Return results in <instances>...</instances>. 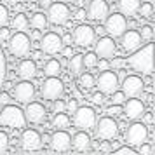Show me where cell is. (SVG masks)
Wrapping results in <instances>:
<instances>
[{"label":"cell","mask_w":155,"mask_h":155,"mask_svg":"<svg viewBox=\"0 0 155 155\" xmlns=\"http://www.w3.org/2000/svg\"><path fill=\"white\" fill-rule=\"evenodd\" d=\"M140 4H141V0H119L120 14L127 16V18H134V16H138Z\"/></svg>","instance_id":"24"},{"label":"cell","mask_w":155,"mask_h":155,"mask_svg":"<svg viewBox=\"0 0 155 155\" xmlns=\"http://www.w3.org/2000/svg\"><path fill=\"white\" fill-rule=\"evenodd\" d=\"M40 94L42 99L54 101L64 94V82L59 77H47L40 85Z\"/></svg>","instance_id":"4"},{"label":"cell","mask_w":155,"mask_h":155,"mask_svg":"<svg viewBox=\"0 0 155 155\" xmlns=\"http://www.w3.org/2000/svg\"><path fill=\"white\" fill-rule=\"evenodd\" d=\"M141 2H148V0H141Z\"/></svg>","instance_id":"62"},{"label":"cell","mask_w":155,"mask_h":155,"mask_svg":"<svg viewBox=\"0 0 155 155\" xmlns=\"http://www.w3.org/2000/svg\"><path fill=\"white\" fill-rule=\"evenodd\" d=\"M45 108H44L42 103L38 101H30L26 103V110H25V117H26V122L30 124H42L45 120Z\"/></svg>","instance_id":"20"},{"label":"cell","mask_w":155,"mask_h":155,"mask_svg":"<svg viewBox=\"0 0 155 155\" xmlns=\"http://www.w3.org/2000/svg\"><path fill=\"white\" fill-rule=\"evenodd\" d=\"M61 42H63V45H71V42H73L71 33H64V35L61 37Z\"/></svg>","instance_id":"51"},{"label":"cell","mask_w":155,"mask_h":155,"mask_svg":"<svg viewBox=\"0 0 155 155\" xmlns=\"http://www.w3.org/2000/svg\"><path fill=\"white\" fill-rule=\"evenodd\" d=\"M141 37L138 33V30H126L122 35H120V44H122V49L126 52H133L138 47H141Z\"/></svg>","instance_id":"21"},{"label":"cell","mask_w":155,"mask_h":155,"mask_svg":"<svg viewBox=\"0 0 155 155\" xmlns=\"http://www.w3.org/2000/svg\"><path fill=\"white\" fill-rule=\"evenodd\" d=\"M77 106H78V103H77V99H68V103H64V110L68 113H73L75 110H77Z\"/></svg>","instance_id":"43"},{"label":"cell","mask_w":155,"mask_h":155,"mask_svg":"<svg viewBox=\"0 0 155 155\" xmlns=\"http://www.w3.org/2000/svg\"><path fill=\"white\" fill-rule=\"evenodd\" d=\"M127 30V19L126 16L119 14V12H113V14H108L105 19V31L112 38H117L120 37L124 31Z\"/></svg>","instance_id":"9"},{"label":"cell","mask_w":155,"mask_h":155,"mask_svg":"<svg viewBox=\"0 0 155 155\" xmlns=\"http://www.w3.org/2000/svg\"><path fill=\"white\" fill-rule=\"evenodd\" d=\"M71 38L78 47H89L96 40V30L89 26V25H78L77 28L73 30Z\"/></svg>","instance_id":"11"},{"label":"cell","mask_w":155,"mask_h":155,"mask_svg":"<svg viewBox=\"0 0 155 155\" xmlns=\"http://www.w3.org/2000/svg\"><path fill=\"white\" fill-rule=\"evenodd\" d=\"M138 148H140V153L141 155H152V150H153V147H152V145H148L147 141H145V143H141Z\"/></svg>","instance_id":"44"},{"label":"cell","mask_w":155,"mask_h":155,"mask_svg":"<svg viewBox=\"0 0 155 155\" xmlns=\"http://www.w3.org/2000/svg\"><path fill=\"white\" fill-rule=\"evenodd\" d=\"M31 49V40L25 31H16L9 37V51L14 58H26Z\"/></svg>","instance_id":"3"},{"label":"cell","mask_w":155,"mask_h":155,"mask_svg":"<svg viewBox=\"0 0 155 155\" xmlns=\"http://www.w3.org/2000/svg\"><path fill=\"white\" fill-rule=\"evenodd\" d=\"M108 14H110V7H108L106 0H91V4L87 7V18L91 21L103 23Z\"/></svg>","instance_id":"13"},{"label":"cell","mask_w":155,"mask_h":155,"mask_svg":"<svg viewBox=\"0 0 155 155\" xmlns=\"http://www.w3.org/2000/svg\"><path fill=\"white\" fill-rule=\"evenodd\" d=\"M47 11V19H49L52 25H56V26H61L64 23H68L70 19V7H68V4H64V2H52Z\"/></svg>","instance_id":"8"},{"label":"cell","mask_w":155,"mask_h":155,"mask_svg":"<svg viewBox=\"0 0 155 155\" xmlns=\"http://www.w3.org/2000/svg\"><path fill=\"white\" fill-rule=\"evenodd\" d=\"M82 63H84V68H96V63H98L96 52H85V56H82Z\"/></svg>","instance_id":"33"},{"label":"cell","mask_w":155,"mask_h":155,"mask_svg":"<svg viewBox=\"0 0 155 155\" xmlns=\"http://www.w3.org/2000/svg\"><path fill=\"white\" fill-rule=\"evenodd\" d=\"M106 115H108V117H113V119L119 117V115H122V105H113L112 103V105L106 108Z\"/></svg>","instance_id":"38"},{"label":"cell","mask_w":155,"mask_h":155,"mask_svg":"<svg viewBox=\"0 0 155 155\" xmlns=\"http://www.w3.org/2000/svg\"><path fill=\"white\" fill-rule=\"evenodd\" d=\"M7 150H9V136H7V133L0 131V155L5 153Z\"/></svg>","instance_id":"37"},{"label":"cell","mask_w":155,"mask_h":155,"mask_svg":"<svg viewBox=\"0 0 155 155\" xmlns=\"http://www.w3.org/2000/svg\"><path fill=\"white\" fill-rule=\"evenodd\" d=\"M64 4H77L78 0H63Z\"/></svg>","instance_id":"60"},{"label":"cell","mask_w":155,"mask_h":155,"mask_svg":"<svg viewBox=\"0 0 155 155\" xmlns=\"http://www.w3.org/2000/svg\"><path fill=\"white\" fill-rule=\"evenodd\" d=\"M12 92H14V98L18 99L19 103L26 105V103H30L31 99L35 98V85L31 84V80H25V78H23L21 82H18V84L14 85Z\"/></svg>","instance_id":"16"},{"label":"cell","mask_w":155,"mask_h":155,"mask_svg":"<svg viewBox=\"0 0 155 155\" xmlns=\"http://www.w3.org/2000/svg\"><path fill=\"white\" fill-rule=\"evenodd\" d=\"M7 77V58H5V52L0 45V91H2V84Z\"/></svg>","instance_id":"31"},{"label":"cell","mask_w":155,"mask_h":155,"mask_svg":"<svg viewBox=\"0 0 155 155\" xmlns=\"http://www.w3.org/2000/svg\"><path fill=\"white\" fill-rule=\"evenodd\" d=\"M112 152L115 155H138V152L133 147H129V145H126V147H117V148H113Z\"/></svg>","instance_id":"35"},{"label":"cell","mask_w":155,"mask_h":155,"mask_svg":"<svg viewBox=\"0 0 155 155\" xmlns=\"http://www.w3.org/2000/svg\"><path fill=\"white\" fill-rule=\"evenodd\" d=\"M153 112H143V115H141V122L143 124H147V126H152L153 124Z\"/></svg>","instance_id":"42"},{"label":"cell","mask_w":155,"mask_h":155,"mask_svg":"<svg viewBox=\"0 0 155 155\" xmlns=\"http://www.w3.org/2000/svg\"><path fill=\"white\" fill-rule=\"evenodd\" d=\"M37 63L33 59H23L21 63L18 64V75L25 80H31L37 77Z\"/></svg>","instance_id":"23"},{"label":"cell","mask_w":155,"mask_h":155,"mask_svg":"<svg viewBox=\"0 0 155 155\" xmlns=\"http://www.w3.org/2000/svg\"><path fill=\"white\" fill-rule=\"evenodd\" d=\"M52 127L54 129H68L70 127V117H68V113H64V112L56 113L54 119H52Z\"/></svg>","instance_id":"28"},{"label":"cell","mask_w":155,"mask_h":155,"mask_svg":"<svg viewBox=\"0 0 155 155\" xmlns=\"http://www.w3.org/2000/svg\"><path fill=\"white\" fill-rule=\"evenodd\" d=\"M49 143L54 152H68L71 148V136L66 129H56V133L51 136Z\"/></svg>","instance_id":"18"},{"label":"cell","mask_w":155,"mask_h":155,"mask_svg":"<svg viewBox=\"0 0 155 155\" xmlns=\"http://www.w3.org/2000/svg\"><path fill=\"white\" fill-rule=\"evenodd\" d=\"M26 28H28V18L23 12L16 14L14 19H12V30H16V31H26Z\"/></svg>","instance_id":"29"},{"label":"cell","mask_w":155,"mask_h":155,"mask_svg":"<svg viewBox=\"0 0 155 155\" xmlns=\"http://www.w3.org/2000/svg\"><path fill=\"white\" fill-rule=\"evenodd\" d=\"M85 18H87V11H85L84 7L77 9V12H75V19H78V21H84Z\"/></svg>","instance_id":"49"},{"label":"cell","mask_w":155,"mask_h":155,"mask_svg":"<svg viewBox=\"0 0 155 155\" xmlns=\"http://www.w3.org/2000/svg\"><path fill=\"white\" fill-rule=\"evenodd\" d=\"M126 66L133 68L141 75H152L153 73V44L148 40L143 47H138L131 52V56L126 59Z\"/></svg>","instance_id":"1"},{"label":"cell","mask_w":155,"mask_h":155,"mask_svg":"<svg viewBox=\"0 0 155 155\" xmlns=\"http://www.w3.org/2000/svg\"><path fill=\"white\" fill-rule=\"evenodd\" d=\"M7 23H9V9L4 4H0V28L5 26Z\"/></svg>","instance_id":"39"},{"label":"cell","mask_w":155,"mask_h":155,"mask_svg":"<svg viewBox=\"0 0 155 155\" xmlns=\"http://www.w3.org/2000/svg\"><path fill=\"white\" fill-rule=\"evenodd\" d=\"M96 66H98V68H99L101 71H103V70H108V68H110V59L99 58V59H98V63H96Z\"/></svg>","instance_id":"48"},{"label":"cell","mask_w":155,"mask_h":155,"mask_svg":"<svg viewBox=\"0 0 155 155\" xmlns=\"http://www.w3.org/2000/svg\"><path fill=\"white\" fill-rule=\"evenodd\" d=\"M92 145V140L91 136H89V133L87 131H78V133L73 134V138H71V147L75 148L77 152H87L89 148H91Z\"/></svg>","instance_id":"22"},{"label":"cell","mask_w":155,"mask_h":155,"mask_svg":"<svg viewBox=\"0 0 155 155\" xmlns=\"http://www.w3.org/2000/svg\"><path fill=\"white\" fill-rule=\"evenodd\" d=\"M94 52L98 58H105V59H112L117 54V45H115V38L112 37H99V40L94 44Z\"/></svg>","instance_id":"14"},{"label":"cell","mask_w":155,"mask_h":155,"mask_svg":"<svg viewBox=\"0 0 155 155\" xmlns=\"http://www.w3.org/2000/svg\"><path fill=\"white\" fill-rule=\"evenodd\" d=\"M84 71V63H82V56L80 54H73L70 58V75L78 77Z\"/></svg>","instance_id":"27"},{"label":"cell","mask_w":155,"mask_h":155,"mask_svg":"<svg viewBox=\"0 0 155 155\" xmlns=\"http://www.w3.org/2000/svg\"><path fill=\"white\" fill-rule=\"evenodd\" d=\"M52 2H54V0H38V4H40V5H42L44 9H47L51 5V4H52Z\"/></svg>","instance_id":"55"},{"label":"cell","mask_w":155,"mask_h":155,"mask_svg":"<svg viewBox=\"0 0 155 155\" xmlns=\"http://www.w3.org/2000/svg\"><path fill=\"white\" fill-rule=\"evenodd\" d=\"M28 25H31L35 30H40V31H45L47 30V25H49V19H47V16L44 14V12H35V14H31L30 18Z\"/></svg>","instance_id":"25"},{"label":"cell","mask_w":155,"mask_h":155,"mask_svg":"<svg viewBox=\"0 0 155 155\" xmlns=\"http://www.w3.org/2000/svg\"><path fill=\"white\" fill-rule=\"evenodd\" d=\"M70 78H71L70 73H64V75H63V80H70Z\"/></svg>","instance_id":"59"},{"label":"cell","mask_w":155,"mask_h":155,"mask_svg":"<svg viewBox=\"0 0 155 155\" xmlns=\"http://www.w3.org/2000/svg\"><path fill=\"white\" fill-rule=\"evenodd\" d=\"M59 52H61V54H63V58H66V59H70V58L75 54V52H73V49H71V45H63Z\"/></svg>","instance_id":"47"},{"label":"cell","mask_w":155,"mask_h":155,"mask_svg":"<svg viewBox=\"0 0 155 155\" xmlns=\"http://www.w3.org/2000/svg\"><path fill=\"white\" fill-rule=\"evenodd\" d=\"M152 82H153V80H152V75H145V78H143V84H145V85H152Z\"/></svg>","instance_id":"56"},{"label":"cell","mask_w":155,"mask_h":155,"mask_svg":"<svg viewBox=\"0 0 155 155\" xmlns=\"http://www.w3.org/2000/svg\"><path fill=\"white\" fill-rule=\"evenodd\" d=\"M126 99H127L126 94H124L122 91H119V89H117V91H113L112 94H110V101H112L113 105H122Z\"/></svg>","instance_id":"36"},{"label":"cell","mask_w":155,"mask_h":155,"mask_svg":"<svg viewBox=\"0 0 155 155\" xmlns=\"http://www.w3.org/2000/svg\"><path fill=\"white\" fill-rule=\"evenodd\" d=\"M9 37H11V31L5 26H2V30H0V40H9Z\"/></svg>","instance_id":"50"},{"label":"cell","mask_w":155,"mask_h":155,"mask_svg":"<svg viewBox=\"0 0 155 155\" xmlns=\"http://www.w3.org/2000/svg\"><path fill=\"white\" fill-rule=\"evenodd\" d=\"M122 66H126V59H120V58H112V63H110V68H122Z\"/></svg>","instance_id":"45"},{"label":"cell","mask_w":155,"mask_h":155,"mask_svg":"<svg viewBox=\"0 0 155 155\" xmlns=\"http://www.w3.org/2000/svg\"><path fill=\"white\" fill-rule=\"evenodd\" d=\"M103 141H105V143H101V145H99V150H101V152H110V148H112V147H110V143H108L106 140H103Z\"/></svg>","instance_id":"53"},{"label":"cell","mask_w":155,"mask_h":155,"mask_svg":"<svg viewBox=\"0 0 155 155\" xmlns=\"http://www.w3.org/2000/svg\"><path fill=\"white\" fill-rule=\"evenodd\" d=\"M91 101H92V103H94L96 106H101L103 103H105V94H103L101 91L94 92V94L91 96Z\"/></svg>","instance_id":"40"},{"label":"cell","mask_w":155,"mask_h":155,"mask_svg":"<svg viewBox=\"0 0 155 155\" xmlns=\"http://www.w3.org/2000/svg\"><path fill=\"white\" fill-rule=\"evenodd\" d=\"M21 148L25 152H37L42 148V141H40V134L35 129H25L21 134Z\"/></svg>","instance_id":"19"},{"label":"cell","mask_w":155,"mask_h":155,"mask_svg":"<svg viewBox=\"0 0 155 155\" xmlns=\"http://www.w3.org/2000/svg\"><path fill=\"white\" fill-rule=\"evenodd\" d=\"M52 112L54 113H59V112H64V101L61 98H58L52 101Z\"/></svg>","instance_id":"41"},{"label":"cell","mask_w":155,"mask_h":155,"mask_svg":"<svg viewBox=\"0 0 155 155\" xmlns=\"http://www.w3.org/2000/svg\"><path fill=\"white\" fill-rule=\"evenodd\" d=\"M96 112L91 106H77L73 112V124L82 131H91L96 126Z\"/></svg>","instance_id":"5"},{"label":"cell","mask_w":155,"mask_h":155,"mask_svg":"<svg viewBox=\"0 0 155 155\" xmlns=\"http://www.w3.org/2000/svg\"><path fill=\"white\" fill-rule=\"evenodd\" d=\"M96 134H98L99 140H106V141H112L115 140L117 136H119V124H117V120L113 119V117H103V119H99V122L96 120Z\"/></svg>","instance_id":"7"},{"label":"cell","mask_w":155,"mask_h":155,"mask_svg":"<svg viewBox=\"0 0 155 155\" xmlns=\"http://www.w3.org/2000/svg\"><path fill=\"white\" fill-rule=\"evenodd\" d=\"M40 141H42V145H47V143L51 141V134H47V133L40 134Z\"/></svg>","instance_id":"54"},{"label":"cell","mask_w":155,"mask_h":155,"mask_svg":"<svg viewBox=\"0 0 155 155\" xmlns=\"http://www.w3.org/2000/svg\"><path fill=\"white\" fill-rule=\"evenodd\" d=\"M63 47V42H61V35H58L54 31H49L40 37V51L45 52V54H58Z\"/></svg>","instance_id":"15"},{"label":"cell","mask_w":155,"mask_h":155,"mask_svg":"<svg viewBox=\"0 0 155 155\" xmlns=\"http://www.w3.org/2000/svg\"><path fill=\"white\" fill-rule=\"evenodd\" d=\"M94 85H98V89L103 92V94H112L113 91L119 89L120 80H119V77H117V73L108 68V70H103L98 75V80H96Z\"/></svg>","instance_id":"10"},{"label":"cell","mask_w":155,"mask_h":155,"mask_svg":"<svg viewBox=\"0 0 155 155\" xmlns=\"http://www.w3.org/2000/svg\"><path fill=\"white\" fill-rule=\"evenodd\" d=\"M11 103V94L7 91H0V108L4 105H9Z\"/></svg>","instance_id":"46"},{"label":"cell","mask_w":155,"mask_h":155,"mask_svg":"<svg viewBox=\"0 0 155 155\" xmlns=\"http://www.w3.org/2000/svg\"><path fill=\"white\" fill-rule=\"evenodd\" d=\"M26 2H30V4H33V2H38V0H26Z\"/></svg>","instance_id":"61"},{"label":"cell","mask_w":155,"mask_h":155,"mask_svg":"<svg viewBox=\"0 0 155 155\" xmlns=\"http://www.w3.org/2000/svg\"><path fill=\"white\" fill-rule=\"evenodd\" d=\"M21 0H7V4H11V5H18Z\"/></svg>","instance_id":"57"},{"label":"cell","mask_w":155,"mask_h":155,"mask_svg":"<svg viewBox=\"0 0 155 155\" xmlns=\"http://www.w3.org/2000/svg\"><path fill=\"white\" fill-rule=\"evenodd\" d=\"M120 85H122V92L126 94V98H138L141 91L145 89L143 78L138 75H126L120 80Z\"/></svg>","instance_id":"12"},{"label":"cell","mask_w":155,"mask_h":155,"mask_svg":"<svg viewBox=\"0 0 155 155\" xmlns=\"http://www.w3.org/2000/svg\"><path fill=\"white\" fill-rule=\"evenodd\" d=\"M152 14H153V5H152V2H150V0L140 4L138 16H141V18H152Z\"/></svg>","instance_id":"32"},{"label":"cell","mask_w":155,"mask_h":155,"mask_svg":"<svg viewBox=\"0 0 155 155\" xmlns=\"http://www.w3.org/2000/svg\"><path fill=\"white\" fill-rule=\"evenodd\" d=\"M138 33H140L141 40H152L153 38V28L150 26V25H145V26H141L140 30H138Z\"/></svg>","instance_id":"34"},{"label":"cell","mask_w":155,"mask_h":155,"mask_svg":"<svg viewBox=\"0 0 155 155\" xmlns=\"http://www.w3.org/2000/svg\"><path fill=\"white\" fill-rule=\"evenodd\" d=\"M94 84H96V80H94V77H92L91 73H80L78 75V85H80V89H84V91H87V89H91V87H94Z\"/></svg>","instance_id":"30"},{"label":"cell","mask_w":155,"mask_h":155,"mask_svg":"<svg viewBox=\"0 0 155 155\" xmlns=\"http://www.w3.org/2000/svg\"><path fill=\"white\" fill-rule=\"evenodd\" d=\"M33 58H35V59H40V58H42V51H38V52H35V56H33Z\"/></svg>","instance_id":"58"},{"label":"cell","mask_w":155,"mask_h":155,"mask_svg":"<svg viewBox=\"0 0 155 155\" xmlns=\"http://www.w3.org/2000/svg\"><path fill=\"white\" fill-rule=\"evenodd\" d=\"M40 37H42V31H40V30H33V31H31V37H30V40H40Z\"/></svg>","instance_id":"52"},{"label":"cell","mask_w":155,"mask_h":155,"mask_svg":"<svg viewBox=\"0 0 155 155\" xmlns=\"http://www.w3.org/2000/svg\"><path fill=\"white\" fill-rule=\"evenodd\" d=\"M122 113L126 115L127 120H140L145 112V103L138 98H129L122 103Z\"/></svg>","instance_id":"17"},{"label":"cell","mask_w":155,"mask_h":155,"mask_svg":"<svg viewBox=\"0 0 155 155\" xmlns=\"http://www.w3.org/2000/svg\"><path fill=\"white\" fill-rule=\"evenodd\" d=\"M148 126L143 124V122H138V120H133V124L127 127L126 131V141L129 147H140L141 143H145L148 140Z\"/></svg>","instance_id":"6"},{"label":"cell","mask_w":155,"mask_h":155,"mask_svg":"<svg viewBox=\"0 0 155 155\" xmlns=\"http://www.w3.org/2000/svg\"><path fill=\"white\" fill-rule=\"evenodd\" d=\"M0 126L11 127V129H25L26 127V117L19 106L4 105L0 110Z\"/></svg>","instance_id":"2"},{"label":"cell","mask_w":155,"mask_h":155,"mask_svg":"<svg viewBox=\"0 0 155 155\" xmlns=\"http://www.w3.org/2000/svg\"><path fill=\"white\" fill-rule=\"evenodd\" d=\"M61 63L58 59H49L47 63L44 64V75L45 77H59L61 75Z\"/></svg>","instance_id":"26"}]
</instances>
